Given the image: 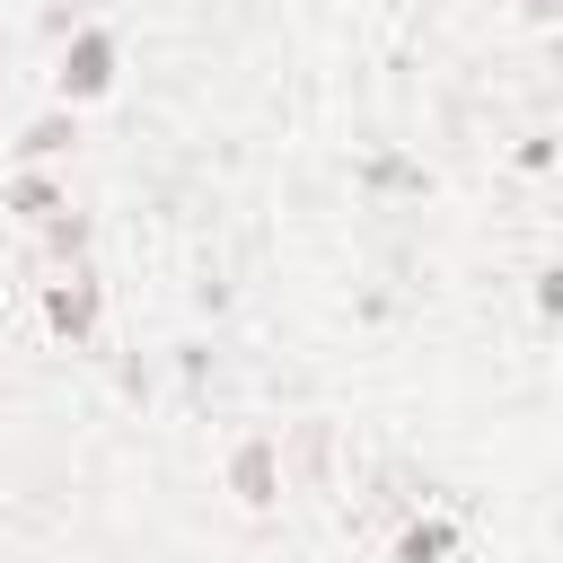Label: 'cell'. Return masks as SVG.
Wrapping results in <instances>:
<instances>
[{
    "label": "cell",
    "instance_id": "obj_4",
    "mask_svg": "<svg viewBox=\"0 0 563 563\" xmlns=\"http://www.w3.org/2000/svg\"><path fill=\"white\" fill-rule=\"evenodd\" d=\"M9 202H18L26 220H53V211H62V194H53L44 176H18V185H9Z\"/></svg>",
    "mask_w": 563,
    "mask_h": 563
},
{
    "label": "cell",
    "instance_id": "obj_5",
    "mask_svg": "<svg viewBox=\"0 0 563 563\" xmlns=\"http://www.w3.org/2000/svg\"><path fill=\"white\" fill-rule=\"evenodd\" d=\"M449 554V528H413L405 545H396V563H440Z\"/></svg>",
    "mask_w": 563,
    "mask_h": 563
},
{
    "label": "cell",
    "instance_id": "obj_2",
    "mask_svg": "<svg viewBox=\"0 0 563 563\" xmlns=\"http://www.w3.org/2000/svg\"><path fill=\"white\" fill-rule=\"evenodd\" d=\"M44 317H53L62 334H88V325H97V282H88V273H70V282L44 299Z\"/></svg>",
    "mask_w": 563,
    "mask_h": 563
},
{
    "label": "cell",
    "instance_id": "obj_6",
    "mask_svg": "<svg viewBox=\"0 0 563 563\" xmlns=\"http://www.w3.org/2000/svg\"><path fill=\"white\" fill-rule=\"evenodd\" d=\"M62 141H70V123H62V114H44V123H35V132H26V158H53V150H62Z\"/></svg>",
    "mask_w": 563,
    "mask_h": 563
},
{
    "label": "cell",
    "instance_id": "obj_1",
    "mask_svg": "<svg viewBox=\"0 0 563 563\" xmlns=\"http://www.w3.org/2000/svg\"><path fill=\"white\" fill-rule=\"evenodd\" d=\"M106 79H114V35H106V26H88V35L62 53V97H97Z\"/></svg>",
    "mask_w": 563,
    "mask_h": 563
},
{
    "label": "cell",
    "instance_id": "obj_3",
    "mask_svg": "<svg viewBox=\"0 0 563 563\" xmlns=\"http://www.w3.org/2000/svg\"><path fill=\"white\" fill-rule=\"evenodd\" d=\"M229 475H238V493H246V501H273V457H264V449H238V466H229Z\"/></svg>",
    "mask_w": 563,
    "mask_h": 563
}]
</instances>
